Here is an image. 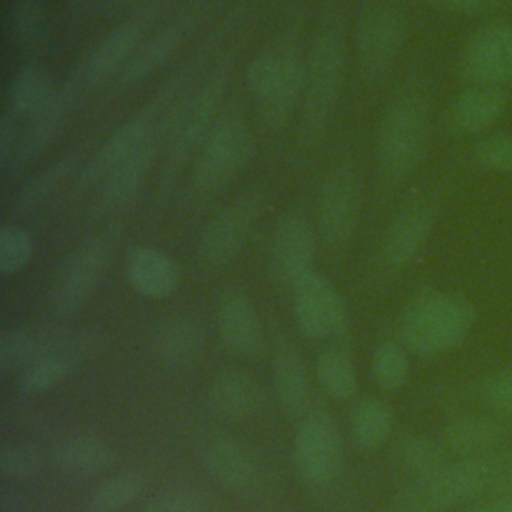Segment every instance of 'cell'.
<instances>
[{
	"instance_id": "6da1fadb",
	"label": "cell",
	"mask_w": 512,
	"mask_h": 512,
	"mask_svg": "<svg viewBox=\"0 0 512 512\" xmlns=\"http://www.w3.org/2000/svg\"><path fill=\"white\" fill-rule=\"evenodd\" d=\"M510 462L512 454L504 452L448 462L430 476L414 478L396 496L390 512H446L456 508L492 490Z\"/></svg>"
},
{
	"instance_id": "7a4b0ae2",
	"label": "cell",
	"mask_w": 512,
	"mask_h": 512,
	"mask_svg": "<svg viewBox=\"0 0 512 512\" xmlns=\"http://www.w3.org/2000/svg\"><path fill=\"white\" fill-rule=\"evenodd\" d=\"M476 320L472 302L454 290L428 288L416 294L400 316L402 344L424 358L456 350Z\"/></svg>"
},
{
	"instance_id": "3957f363",
	"label": "cell",
	"mask_w": 512,
	"mask_h": 512,
	"mask_svg": "<svg viewBox=\"0 0 512 512\" xmlns=\"http://www.w3.org/2000/svg\"><path fill=\"white\" fill-rule=\"evenodd\" d=\"M232 72V58H222L200 88L188 94L166 118V154L160 172V188L168 190L182 168L188 164L190 156L198 154L204 140L208 138L212 126L216 124V110L226 92Z\"/></svg>"
},
{
	"instance_id": "277c9868",
	"label": "cell",
	"mask_w": 512,
	"mask_h": 512,
	"mask_svg": "<svg viewBox=\"0 0 512 512\" xmlns=\"http://www.w3.org/2000/svg\"><path fill=\"white\" fill-rule=\"evenodd\" d=\"M430 138V106L420 92H402L388 102L376 134L382 178L400 184L420 164Z\"/></svg>"
},
{
	"instance_id": "5b68a950",
	"label": "cell",
	"mask_w": 512,
	"mask_h": 512,
	"mask_svg": "<svg viewBox=\"0 0 512 512\" xmlns=\"http://www.w3.org/2000/svg\"><path fill=\"white\" fill-rule=\"evenodd\" d=\"M346 68L342 36L336 28L316 34L304 64V92L300 102V138L306 146H316L330 124L338 104Z\"/></svg>"
},
{
	"instance_id": "8992f818",
	"label": "cell",
	"mask_w": 512,
	"mask_h": 512,
	"mask_svg": "<svg viewBox=\"0 0 512 512\" xmlns=\"http://www.w3.org/2000/svg\"><path fill=\"white\" fill-rule=\"evenodd\" d=\"M252 150V134L242 114L218 118L196 154L190 176L194 194L206 198L228 188L250 162Z\"/></svg>"
},
{
	"instance_id": "52a82bcc",
	"label": "cell",
	"mask_w": 512,
	"mask_h": 512,
	"mask_svg": "<svg viewBox=\"0 0 512 512\" xmlns=\"http://www.w3.org/2000/svg\"><path fill=\"white\" fill-rule=\"evenodd\" d=\"M246 84L268 128L286 124L304 92V64L292 48L266 50L246 72Z\"/></svg>"
},
{
	"instance_id": "ba28073f",
	"label": "cell",
	"mask_w": 512,
	"mask_h": 512,
	"mask_svg": "<svg viewBox=\"0 0 512 512\" xmlns=\"http://www.w3.org/2000/svg\"><path fill=\"white\" fill-rule=\"evenodd\" d=\"M120 230L110 226L84 240L60 266L50 290V304L60 316L76 314L96 292L114 258Z\"/></svg>"
},
{
	"instance_id": "9c48e42d",
	"label": "cell",
	"mask_w": 512,
	"mask_h": 512,
	"mask_svg": "<svg viewBox=\"0 0 512 512\" xmlns=\"http://www.w3.org/2000/svg\"><path fill=\"white\" fill-rule=\"evenodd\" d=\"M406 18L392 4H370L354 30L356 62L364 78L382 80L398 60L406 40Z\"/></svg>"
},
{
	"instance_id": "30bf717a",
	"label": "cell",
	"mask_w": 512,
	"mask_h": 512,
	"mask_svg": "<svg viewBox=\"0 0 512 512\" xmlns=\"http://www.w3.org/2000/svg\"><path fill=\"white\" fill-rule=\"evenodd\" d=\"M264 206V192L252 188L228 202L210 220L198 242V260L204 270H218L234 260L262 218Z\"/></svg>"
},
{
	"instance_id": "8fae6325",
	"label": "cell",
	"mask_w": 512,
	"mask_h": 512,
	"mask_svg": "<svg viewBox=\"0 0 512 512\" xmlns=\"http://www.w3.org/2000/svg\"><path fill=\"white\" fill-rule=\"evenodd\" d=\"M362 206V182L352 164L332 168L318 188L316 228L322 242L332 248H344L358 226Z\"/></svg>"
},
{
	"instance_id": "7c38bea8",
	"label": "cell",
	"mask_w": 512,
	"mask_h": 512,
	"mask_svg": "<svg viewBox=\"0 0 512 512\" xmlns=\"http://www.w3.org/2000/svg\"><path fill=\"white\" fill-rule=\"evenodd\" d=\"M294 464L298 476L314 486L334 484L344 466V442L336 422L320 410L302 416L294 438Z\"/></svg>"
},
{
	"instance_id": "4fadbf2b",
	"label": "cell",
	"mask_w": 512,
	"mask_h": 512,
	"mask_svg": "<svg viewBox=\"0 0 512 512\" xmlns=\"http://www.w3.org/2000/svg\"><path fill=\"white\" fill-rule=\"evenodd\" d=\"M458 74L466 86L512 84V24L490 20L478 26L458 54Z\"/></svg>"
},
{
	"instance_id": "5bb4252c",
	"label": "cell",
	"mask_w": 512,
	"mask_h": 512,
	"mask_svg": "<svg viewBox=\"0 0 512 512\" xmlns=\"http://www.w3.org/2000/svg\"><path fill=\"white\" fill-rule=\"evenodd\" d=\"M298 330L310 340H324L346 330L348 310L338 288L320 272H308L292 286Z\"/></svg>"
},
{
	"instance_id": "9a60e30c",
	"label": "cell",
	"mask_w": 512,
	"mask_h": 512,
	"mask_svg": "<svg viewBox=\"0 0 512 512\" xmlns=\"http://www.w3.org/2000/svg\"><path fill=\"white\" fill-rule=\"evenodd\" d=\"M314 248L316 232L310 220L302 214L282 216L270 238V276L280 286L292 288L300 278L312 272Z\"/></svg>"
},
{
	"instance_id": "2e32d148",
	"label": "cell",
	"mask_w": 512,
	"mask_h": 512,
	"mask_svg": "<svg viewBox=\"0 0 512 512\" xmlns=\"http://www.w3.org/2000/svg\"><path fill=\"white\" fill-rule=\"evenodd\" d=\"M508 94L504 88L466 86L446 104L442 112V128L450 136H484L504 116Z\"/></svg>"
},
{
	"instance_id": "e0dca14e",
	"label": "cell",
	"mask_w": 512,
	"mask_h": 512,
	"mask_svg": "<svg viewBox=\"0 0 512 512\" xmlns=\"http://www.w3.org/2000/svg\"><path fill=\"white\" fill-rule=\"evenodd\" d=\"M436 222V208L430 200L418 198L408 202L390 222L384 242L382 258L388 268L404 270L412 266L422 254Z\"/></svg>"
},
{
	"instance_id": "ac0fdd59",
	"label": "cell",
	"mask_w": 512,
	"mask_h": 512,
	"mask_svg": "<svg viewBox=\"0 0 512 512\" xmlns=\"http://www.w3.org/2000/svg\"><path fill=\"white\" fill-rule=\"evenodd\" d=\"M152 106L142 110L138 116L126 120L114 134L106 138L100 150L90 158L84 170L78 174L76 180V194L96 188L124 158H128L144 140L158 132L156 122L152 120Z\"/></svg>"
},
{
	"instance_id": "d6986e66",
	"label": "cell",
	"mask_w": 512,
	"mask_h": 512,
	"mask_svg": "<svg viewBox=\"0 0 512 512\" xmlns=\"http://www.w3.org/2000/svg\"><path fill=\"white\" fill-rule=\"evenodd\" d=\"M204 466L216 484L236 494H252L262 484L256 454L234 438H212L204 448Z\"/></svg>"
},
{
	"instance_id": "ffe728a7",
	"label": "cell",
	"mask_w": 512,
	"mask_h": 512,
	"mask_svg": "<svg viewBox=\"0 0 512 512\" xmlns=\"http://www.w3.org/2000/svg\"><path fill=\"white\" fill-rule=\"evenodd\" d=\"M144 22L134 18L108 32L88 54L78 70L82 88H96L126 68L144 38Z\"/></svg>"
},
{
	"instance_id": "44dd1931",
	"label": "cell",
	"mask_w": 512,
	"mask_h": 512,
	"mask_svg": "<svg viewBox=\"0 0 512 512\" xmlns=\"http://www.w3.org/2000/svg\"><path fill=\"white\" fill-rule=\"evenodd\" d=\"M156 150H158L156 134H152L96 186L94 212L98 216L112 214L124 208L126 204H130L138 196L152 168Z\"/></svg>"
},
{
	"instance_id": "7402d4cb",
	"label": "cell",
	"mask_w": 512,
	"mask_h": 512,
	"mask_svg": "<svg viewBox=\"0 0 512 512\" xmlns=\"http://www.w3.org/2000/svg\"><path fill=\"white\" fill-rule=\"evenodd\" d=\"M80 90L82 86L78 80L68 82L66 86H58L54 98L36 116L22 124L12 166H24L36 160L58 138Z\"/></svg>"
},
{
	"instance_id": "603a6c76",
	"label": "cell",
	"mask_w": 512,
	"mask_h": 512,
	"mask_svg": "<svg viewBox=\"0 0 512 512\" xmlns=\"http://www.w3.org/2000/svg\"><path fill=\"white\" fill-rule=\"evenodd\" d=\"M510 422L496 414H458L444 426V446L458 458L502 452Z\"/></svg>"
},
{
	"instance_id": "cb8c5ba5",
	"label": "cell",
	"mask_w": 512,
	"mask_h": 512,
	"mask_svg": "<svg viewBox=\"0 0 512 512\" xmlns=\"http://www.w3.org/2000/svg\"><path fill=\"white\" fill-rule=\"evenodd\" d=\"M216 324L222 342L240 356L258 358L266 348V336L252 300L242 292H226L216 308Z\"/></svg>"
},
{
	"instance_id": "d4e9b609",
	"label": "cell",
	"mask_w": 512,
	"mask_h": 512,
	"mask_svg": "<svg viewBox=\"0 0 512 512\" xmlns=\"http://www.w3.org/2000/svg\"><path fill=\"white\" fill-rule=\"evenodd\" d=\"M266 394L258 378L240 368L222 370L210 386V404L216 414L232 422H244L260 414Z\"/></svg>"
},
{
	"instance_id": "484cf974",
	"label": "cell",
	"mask_w": 512,
	"mask_h": 512,
	"mask_svg": "<svg viewBox=\"0 0 512 512\" xmlns=\"http://www.w3.org/2000/svg\"><path fill=\"white\" fill-rule=\"evenodd\" d=\"M272 372L276 398L282 412L290 418L306 416L310 412L308 408L312 400L310 374L298 348L290 340H284L276 346Z\"/></svg>"
},
{
	"instance_id": "4316f807",
	"label": "cell",
	"mask_w": 512,
	"mask_h": 512,
	"mask_svg": "<svg viewBox=\"0 0 512 512\" xmlns=\"http://www.w3.org/2000/svg\"><path fill=\"white\" fill-rule=\"evenodd\" d=\"M126 276L132 288L146 298H166L178 290L180 266L158 248H136L126 262Z\"/></svg>"
},
{
	"instance_id": "83f0119b",
	"label": "cell",
	"mask_w": 512,
	"mask_h": 512,
	"mask_svg": "<svg viewBox=\"0 0 512 512\" xmlns=\"http://www.w3.org/2000/svg\"><path fill=\"white\" fill-rule=\"evenodd\" d=\"M192 18H182L164 30L156 32L152 38L140 44V48L134 52L126 68L118 76L120 86H134L146 78H150L154 72H158L184 44L188 32L192 30Z\"/></svg>"
},
{
	"instance_id": "f1b7e54d",
	"label": "cell",
	"mask_w": 512,
	"mask_h": 512,
	"mask_svg": "<svg viewBox=\"0 0 512 512\" xmlns=\"http://www.w3.org/2000/svg\"><path fill=\"white\" fill-rule=\"evenodd\" d=\"M54 462L70 476L90 478L110 470L116 464V452L96 434L74 432L54 446Z\"/></svg>"
},
{
	"instance_id": "f546056e",
	"label": "cell",
	"mask_w": 512,
	"mask_h": 512,
	"mask_svg": "<svg viewBox=\"0 0 512 512\" xmlns=\"http://www.w3.org/2000/svg\"><path fill=\"white\" fill-rule=\"evenodd\" d=\"M152 344L166 366L188 368L202 354V328L190 316H170L156 326Z\"/></svg>"
},
{
	"instance_id": "4dcf8cb0",
	"label": "cell",
	"mask_w": 512,
	"mask_h": 512,
	"mask_svg": "<svg viewBox=\"0 0 512 512\" xmlns=\"http://www.w3.org/2000/svg\"><path fill=\"white\" fill-rule=\"evenodd\" d=\"M56 90L54 78L44 68L28 64L20 68L8 84L4 114L24 124L54 98Z\"/></svg>"
},
{
	"instance_id": "1f68e13d",
	"label": "cell",
	"mask_w": 512,
	"mask_h": 512,
	"mask_svg": "<svg viewBox=\"0 0 512 512\" xmlns=\"http://www.w3.org/2000/svg\"><path fill=\"white\" fill-rule=\"evenodd\" d=\"M146 488V476L140 470H124L100 482L84 502L82 512H122Z\"/></svg>"
},
{
	"instance_id": "d6a6232c",
	"label": "cell",
	"mask_w": 512,
	"mask_h": 512,
	"mask_svg": "<svg viewBox=\"0 0 512 512\" xmlns=\"http://www.w3.org/2000/svg\"><path fill=\"white\" fill-rule=\"evenodd\" d=\"M6 30L10 38L24 48L42 44L50 32V18L44 2L12 0L6 12Z\"/></svg>"
},
{
	"instance_id": "836d02e7",
	"label": "cell",
	"mask_w": 512,
	"mask_h": 512,
	"mask_svg": "<svg viewBox=\"0 0 512 512\" xmlns=\"http://www.w3.org/2000/svg\"><path fill=\"white\" fill-rule=\"evenodd\" d=\"M394 426V414L384 400L364 398L352 412V436L362 450H374L386 442Z\"/></svg>"
},
{
	"instance_id": "e575fe53",
	"label": "cell",
	"mask_w": 512,
	"mask_h": 512,
	"mask_svg": "<svg viewBox=\"0 0 512 512\" xmlns=\"http://www.w3.org/2000/svg\"><path fill=\"white\" fill-rule=\"evenodd\" d=\"M398 460L414 478H424L448 464V448L434 438L408 434L398 442Z\"/></svg>"
},
{
	"instance_id": "d590c367",
	"label": "cell",
	"mask_w": 512,
	"mask_h": 512,
	"mask_svg": "<svg viewBox=\"0 0 512 512\" xmlns=\"http://www.w3.org/2000/svg\"><path fill=\"white\" fill-rule=\"evenodd\" d=\"M316 376L322 390L336 400H348L356 394V368L344 350L332 348L322 352L316 362Z\"/></svg>"
},
{
	"instance_id": "8d00e7d4",
	"label": "cell",
	"mask_w": 512,
	"mask_h": 512,
	"mask_svg": "<svg viewBox=\"0 0 512 512\" xmlns=\"http://www.w3.org/2000/svg\"><path fill=\"white\" fill-rule=\"evenodd\" d=\"M408 374H410V360L406 350L390 340L380 342L372 354L374 382L382 390L394 392L406 384Z\"/></svg>"
},
{
	"instance_id": "74e56055",
	"label": "cell",
	"mask_w": 512,
	"mask_h": 512,
	"mask_svg": "<svg viewBox=\"0 0 512 512\" xmlns=\"http://www.w3.org/2000/svg\"><path fill=\"white\" fill-rule=\"evenodd\" d=\"M74 366H76L74 360L58 354L36 358L34 362H30L20 370L18 388L24 394H42L54 388L58 382H62Z\"/></svg>"
},
{
	"instance_id": "f35d334b",
	"label": "cell",
	"mask_w": 512,
	"mask_h": 512,
	"mask_svg": "<svg viewBox=\"0 0 512 512\" xmlns=\"http://www.w3.org/2000/svg\"><path fill=\"white\" fill-rule=\"evenodd\" d=\"M472 160L484 172L512 176V134L494 132L480 136L472 146Z\"/></svg>"
},
{
	"instance_id": "ab89813d",
	"label": "cell",
	"mask_w": 512,
	"mask_h": 512,
	"mask_svg": "<svg viewBox=\"0 0 512 512\" xmlns=\"http://www.w3.org/2000/svg\"><path fill=\"white\" fill-rule=\"evenodd\" d=\"M34 244L32 236L14 222L0 228V272L4 276L20 272L32 258Z\"/></svg>"
},
{
	"instance_id": "60d3db41",
	"label": "cell",
	"mask_w": 512,
	"mask_h": 512,
	"mask_svg": "<svg viewBox=\"0 0 512 512\" xmlns=\"http://www.w3.org/2000/svg\"><path fill=\"white\" fill-rule=\"evenodd\" d=\"M42 468V454L36 444L14 442L0 452V470L6 478L26 482L34 480Z\"/></svg>"
},
{
	"instance_id": "b9f144b4",
	"label": "cell",
	"mask_w": 512,
	"mask_h": 512,
	"mask_svg": "<svg viewBox=\"0 0 512 512\" xmlns=\"http://www.w3.org/2000/svg\"><path fill=\"white\" fill-rule=\"evenodd\" d=\"M480 400L482 404L496 416L504 420H512V368L498 370L490 374L480 384Z\"/></svg>"
},
{
	"instance_id": "7bdbcfd3",
	"label": "cell",
	"mask_w": 512,
	"mask_h": 512,
	"mask_svg": "<svg viewBox=\"0 0 512 512\" xmlns=\"http://www.w3.org/2000/svg\"><path fill=\"white\" fill-rule=\"evenodd\" d=\"M144 512H204V502L196 492L176 488L152 498Z\"/></svg>"
},
{
	"instance_id": "ee69618b",
	"label": "cell",
	"mask_w": 512,
	"mask_h": 512,
	"mask_svg": "<svg viewBox=\"0 0 512 512\" xmlns=\"http://www.w3.org/2000/svg\"><path fill=\"white\" fill-rule=\"evenodd\" d=\"M420 2L442 12L462 14V16L492 14L502 8H512V0H420Z\"/></svg>"
},
{
	"instance_id": "f6af8a7d",
	"label": "cell",
	"mask_w": 512,
	"mask_h": 512,
	"mask_svg": "<svg viewBox=\"0 0 512 512\" xmlns=\"http://www.w3.org/2000/svg\"><path fill=\"white\" fill-rule=\"evenodd\" d=\"M20 130L22 124L10 118L8 114L2 116L0 120V166L2 170H8L14 162L18 140H20Z\"/></svg>"
},
{
	"instance_id": "bcb514c9",
	"label": "cell",
	"mask_w": 512,
	"mask_h": 512,
	"mask_svg": "<svg viewBox=\"0 0 512 512\" xmlns=\"http://www.w3.org/2000/svg\"><path fill=\"white\" fill-rule=\"evenodd\" d=\"M470 512H512V492H494L492 498L480 502Z\"/></svg>"
},
{
	"instance_id": "7dc6e473",
	"label": "cell",
	"mask_w": 512,
	"mask_h": 512,
	"mask_svg": "<svg viewBox=\"0 0 512 512\" xmlns=\"http://www.w3.org/2000/svg\"><path fill=\"white\" fill-rule=\"evenodd\" d=\"M490 492H512V462L502 472V476L498 478V482L494 484V488Z\"/></svg>"
}]
</instances>
